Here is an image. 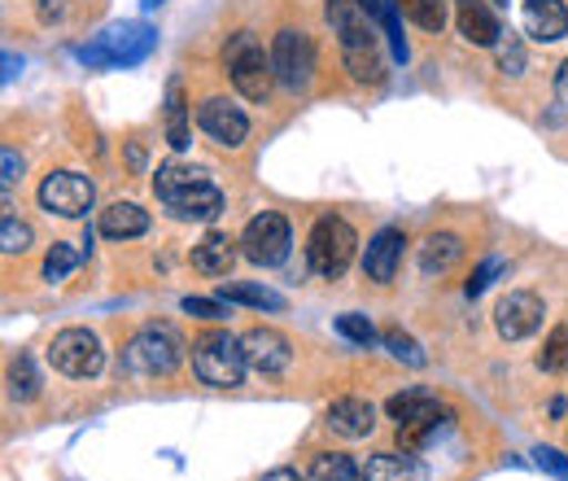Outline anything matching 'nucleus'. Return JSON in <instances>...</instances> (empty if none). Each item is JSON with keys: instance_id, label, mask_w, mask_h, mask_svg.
Returning <instances> with one entry per match:
<instances>
[{"instance_id": "1", "label": "nucleus", "mask_w": 568, "mask_h": 481, "mask_svg": "<svg viewBox=\"0 0 568 481\" xmlns=\"http://www.w3.org/2000/svg\"><path fill=\"white\" fill-rule=\"evenodd\" d=\"M328 13V27L342 44V58H346V70L355 74L358 83H381L385 79V67H381V44H376V18L367 13L363 0H328L324 4Z\"/></svg>"}, {"instance_id": "2", "label": "nucleus", "mask_w": 568, "mask_h": 481, "mask_svg": "<svg viewBox=\"0 0 568 481\" xmlns=\"http://www.w3.org/2000/svg\"><path fill=\"white\" fill-rule=\"evenodd\" d=\"M153 193H158V202L171 210L175 219L211 223V219H219V210H223L219 184H214L206 171L184 167V162H166V167H158V176H153Z\"/></svg>"}, {"instance_id": "3", "label": "nucleus", "mask_w": 568, "mask_h": 481, "mask_svg": "<svg viewBox=\"0 0 568 481\" xmlns=\"http://www.w3.org/2000/svg\"><path fill=\"white\" fill-rule=\"evenodd\" d=\"M153 49H158V31L153 27H144V22H114L92 44L79 49V62L83 67H141Z\"/></svg>"}, {"instance_id": "4", "label": "nucleus", "mask_w": 568, "mask_h": 481, "mask_svg": "<svg viewBox=\"0 0 568 481\" xmlns=\"http://www.w3.org/2000/svg\"><path fill=\"white\" fill-rule=\"evenodd\" d=\"M355 245H358L355 228L342 214H320L315 228H311V237H306V263H311L315 275L337 280V275H346V268L355 263Z\"/></svg>"}, {"instance_id": "5", "label": "nucleus", "mask_w": 568, "mask_h": 481, "mask_svg": "<svg viewBox=\"0 0 568 481\" xmlns=\"http://www.w3.org/2000/svg\"><path fill=\"white\" fill-rule=\"evenodd\" d=\"M385 415L398 424V442H403L407 451L425 447L428 438H437V433L450 424V412H446L428 390H403V394H394V399L385 403Z\"/></svg>"}, {"instance_id": "6", "label": "nucleus", "mask_w": 568, "mask_h": 481, "mask_svg": "<svg viewBox=\"0 0 568 481\" xmlns=\"http://www.w3.org/2000/svg\"><path fill=\"white\" fill-rule=\"evenodd\" d=\"M245 368H250V363H245L241 338H232V333H223V329L193 342V372H197V381L211 385V390H236L241 377H245Z\"/></svg>"}, {"instance_id": "7", "label": "nucleus", "mask_w": 568, "mask_h": 481, "mask_svg": "<svg viewBox=\"0 0 568 481\" xmlns=\"http://www.w3.org/2000/svg\"><path fill=\"white\" fill-rule=\"evenodd\" d=\"M223 62H227V74H232V88L245 101H267L272 97V83H276L272 53H263V44L250 31L232 36V44L223 49Z\"/></svg>"}, {"instance_id": "8", "label": "nucleus", "mask_w": 568, "mask_h": 481, "mask_svg": "<svg viewBox=\"0 0 568 481\" xmlns=\"http://www.w3.org/2000/svg\"><path fill=\"white\" fill-rule=\"evenodd\" d=\"M184 359V342L171 324H144L132 342L123 345V368L136 377H171Z\"/></svg>"}, {"instance_id": "9", "label": "nucleus", "mask_w": 568, "mask_h": 481, "mask_svg": "<svg viewBox=\"0 0 568 481\" xmlns=\"http://www.w3.org/2000/svg\"><path fill=\"white\" fill-rule=\"evenodd\" d=\"M288 245H293V232H288V219L276 210H263L245 223L241 232V254L254 263V268H281L288 259Z\"/></svg>"}, {"instance_id": "10", "label": "nucleus", "mask_w": 568, "mask_h": 481, "mask_svg": "<svg viewBox=\"0 0 568 481\" xmlns=\"http://www.w3.org/2000/svg\"><path fill=\"white\" fill-rule=\"evenodd\" d=\"M49 363L62 377L88 381V377H97L105 368V350H101V338L92 329H62L49 345Z\"/></svg>"}, {"instance_id": "11", "label": "nucleus", "mask_w": 568, "mask_h": 481, "mask_svg": "<svg viewBox=\"0 0 568 481\" xmlns=\"http://www.w3.org/2000/svg\"><path fill=\"white\" fill-rule=\"evenodd\" d=\"M272 70H276V83H284V88H293V92L306 88L311 74H315V44H311V36L293 31V27L276 31V40H272Z\"/></svg>"}, {"instance_id": "12", "label": "nucleus", "mask_w": 568, "mask_h": 481, "mask_svg": "<svg viewBox=\"0 0 568 481\" xmlns=\"http://www.w3.org/2000/svg\"><path fill=\"white\" fill-rule=\"evenodd\" d=\"M92 202H97V189H92V180L79 176V171H53V176H44V184H40V207L49 210V214L79 219V214L92 210Z\"/></svg>"}, {"instance_id": "13", "label": "nucleus", "mask_w": 568, "mask_h": 481, "mask_svg": "<svg viewBox=\"0 0 568 481\" xmlns=\"http://www.w3.org/2000/svg\"><path fill=\"white\" fill-rule=\"evenodd\" d=\"M495 329L503 342H525L542 329V298L529 293V289H516L507 293L495 307Z\"/></svg>"}, {"instance_id": "14", "label": "nucleus", "mask_w": 568, "mask_h": 481, "mask_svg": "<svg viewBox=\"0 0 568 481\" xmlns=\"http://www.w3.org/2000/svg\"><path fill=\"white\" fill-rule=\"evenodd\" d=\"M197 128H202L214 144H223V149H241L245 137H250V119H245V110L232 106L227 97H211V101L197 106Z\"/></svg>"}, {"instance_id": "15", "label": "nucleus", "mask_w": 568, "mask_h": 481, "mask_svg": "<svg viewBox=\"0 0 568 481\" xmlns=\"http://www.w3.org/2000/svg\"><path fill=\"white\" fill-rule=\"evenodd\" d=\"M403 250H407V237H403V228H381L372 241H367V250H363V275L372 280V284H389L398 268H403Z\"/></svg>"}, {"instance_id": "16", "label": "nucleus", "mask_w": 568, "mask_h": 481, "mask_svg": "<svg viewBox=\"0 0 568 481\" xmlns=\"http://www.w3.org/2000/svg\"><path fill=\"white\" fill-rule=\"evenodd\" d=\"M241 350H245V363L254 372H263V377H276V372H284L293 363V345L276 329H250L241 338Z\"/></svg>"}, {"instance_id": "17", "label": "nucleus", "mask_w": 568, "mask_h": 481, "mask_svg": "<svg viewBox=\"0 0 568 481\" xmlns=\"http://www.w3.org/2000/svg\"><path fill=\"white\" fill-rule=\"evenodd\" d=\"M520 22H525V36H534V40H542V44H556V40L568 36L565 0H525Z\"/></svg>"}, {"instance_id": "18", "label": "nucleus", "mask_w": 568, "mask_h": 481, "mask_svg": "<svg viewBox=\"0 0 568 481\" xmlns=\"http://www.w3.org/2000/svg\"><path fill=\"white\" fill-rule=\"evenodd\" d=\"M455 22H459V36L468 44H477V49H495L498 40H503V27H498L495 9L486 0H459Z\"/></svg>"}, {"instance_id": "19", "label": "nucleus", "mask_w": 568, "mask_h": 481, "mask_svg": "<svg viewBox=\"0 0 568 481\" xmlns=\"http://www.w3.org/2000/svg\"><path fill=\"white\" fill-rule=\"evenodd\" d=\"M328 429L342 433V438H367V433L376 429V408H372L367 399L346 394V399H337V403L328 408Z\"/></svg>"}, {"instance_id": "20", "label": "nucleus", "mask_w": 568, "mask_h": 481, "mask_svg": "<svg viewBox=\"0 0 568 481\" xmlns=\"http://www.w3.org/2000/svg\"><path fill=\"white\" fill-rule=\"evenodd\" d=\"M236 245L227 232H206L197 245H193V272L202 275H227L232 263H236Z\"/></svg>"}, {"instance_id": "21", "label": "nucleus", "mask_w": 568, "mask_h": 481, "mask_svg": "<svg viewBox=\"0 0 568 481\" xmlns=\"http://www.w3.org/2000/svg\"><path fill=\"white\" fill-rule=\"evenodd\" d=\"M101 237L110 241H136L149 232V210H141L136 202H114V207L101 210Z\"/></svg>"}, {"instance_id": "22", "label": "nucleus", "mask_w": 568, "mask_h": 481, "mask_svg": "<svg viewBox=\"0 0 568 481\" xmlns=\"http://www.w3.org/2000/svg\"><path fill=\"white\" fill-rule=\"evenodd\" d=\"M363 481H428V469L416 455H398V451H381L363 464Z\"/></svg>"}, {"instance_id": "23", "label": "nucleus", "mask_w": 568, "mask_h": 481, "mask_svg": "<svg viewBox=\"0 0 568 481\" xmlns=\"http://www.w3.org/2000/svg\"><path fill=\"white\" fill-rule=\"evenodd\" d=\"M459 259H464V241L455 232H437V237H428L425 245H420V272L425 275L450 272Z\"/></svg>"}, {"instance_id": "24", "label": "nucleus", "mask_w": 568, "mask_h": 481, "mask_svg": "<svg viewBox=\"0 0 568 481\" xmlns=\"http://www.w3.org/2000/svg\"><path fill=\"white\" fill-rule=\"evenodd\" d=\"M166 140L171 149H189V106H184V83H166Z\"/></svg>"}, {"instance_id": "25", "label": "nucleus", "mask_w": 568, "mask_h": 481, "mask_svg": "<svg viewBox=\"0 0 568 481\" xmlns=\"http://www.w3.org/2000/svg\"><path fill=\"white\" fill-rule=\"evenodd\" d=\"M223 302H241V307H258V311H284V298L263 289V284H223L219 289Z\"/></svg>"}, {"instance_id": "26", "label": "nucleus", "mask_w": 568, "mask_h": 481, "mask_svg": "<svg viewBox=\"0 0 568 481\" xmlns=\"http://www.w3.org/2000/svg\"><path fill=\"white\" fill-rule=\"evenodd\" d=\"M306 481H363V469H358L351 455L328 451V455H320V460L311 464V478Z\"/></svg>"}, {"instance_id": "27", "label": "nucleus", "mask_w": 568, "mask_h": 481, "mask_svg": "<svg viewBox=\"0 0 568 481\" xmlns=\"http://www.w3.org/2000/svg\"><path fill=\"white\" fill-rule=\"evenodd\" d=\"M9 394H13L18 403H31V399L40 394V372H36V363H31L27 354H18V359L9 363Z\"/></svg>"}, {"instance_id": "28", "label": "nucleus", "mask_w": 568, "mask_h": 481, "mask_svg": "<svg viewBox=\"0 0 568 481\" xmlns=\"http://www.w3.org/2000/svg\"><path fill=\"white\" fill-rule=\"evenodd\" d=\"M416 27H425V31H442L446 27V0H394Z\"/></svg>"}, {"instance_id": "29", "label": "nucleus", "mask_w": 568, "mask_h": 481, "mask_svg": "<svg viewBox=\"0 0 568 481\" xmlns=\"http://www.w3.org/2000/svg\"><path fill=\"white\" fill-rule=\"evenodd\" d=\"M538 368L542 372H568V324L551 329V338L538 350Z\"/></svg>"}, {"instance_id": "30", "label": "nucleus", "mask_w": 568, "mask_h": 481, "mask_svg": "<svg viewBox=\"0 0 568 481\" xmlns=\"http://www.w3.org/2000/svg\"><path fill=\"white\" fill-rule=\"evenodd\" d=\"M385 350L394 354V359H403L407 368H425L428 359H425V350H420V342L412 338V333H403V329H385Z\"/></svg>"}, {"instance_id": "31", "label": "nucleus", "mask_w": 568, "mask_h": 481, "mask_svg": "<svg viewBox=\"0 0 568 481\" xmlns=\"http://www.w3.org/2000/svg\"><path fill=\"white\" fill-rule=\"evenodd\" d=\"M27 245H31V228H27L22 219L4 214V219H0V250H4V254H22Z\"/></svg>"}, {"instance_id": "32", "label": "nucleus", "mask_w": 568, "mask_h": 481, "mask_svg": "<svg viewBox=\"0 0 568 481\" xmlns=\"http://www.w3.org/2000/svg\"><path fill=\"white\" fill-rule=\"evenodd\" d=\"M79 250H71V245H53L49 250V259H44V280H67V275L79 268Z\"/></svg>"}, {"instance_id": "33", "label": "nucleus", "mask_w": 568, "mask_h": 481, "mask_svg": "<svg viewBox=\"0 0 568 481\" xmlns=\"http://www.w3.org/2000/svg\"><path fill=\"white\" fill-rule=\"evenodd\" d=\"M337 333L346 338V342H355V345H372L376 342V329H372V320L367 315H337Z\"/></svg>"}, {"instance_id": "34", "label": "nucleus", "mask_w": 568, "mask_h": 481, "mask_svg": "<svg viewBox=\"0 0 568 481\" xmlns=\"http://www.w3.org/2000/svg\"><path fill=\"white\" fill-rule=\"evenodd\" d=\"M398 18H403V9H398V4H389V9H385V18H381V27H385V36H389V49H394V58H398V62H407L412 53H407V40H403V22H398Z\"/></svg>"}, {"instance_id": "35", "label": "nucleus", "mask_w": 568, "mask_h": 481, "mask_svg": "<svg viewBox=\"0 0 568 481\" xmlns=\"http://www.w3.org/2000/svg\"><path fill=\"white\" fill-rule=\"evenodd\" d=\"M495 49H498V70H503V74H520V70H525V49H520L516 36L498 40Z\"/></svg>"}, {"instance_id": "36", "label": "nucleus", "mask_w": 568, "mask_h": 481, "mask_svg": "<svg viewBox=\"0 0 568 481\" xmlns=\"http://www.w3.org/2000/svg\"><path fill=\"white\" fill-rule=\"evenodd\" d=\"M498 272H503V259H486V263H481V268L473 272V280L464 284V289H468V298H481V293H486V289L495 284Z\"/></svg>"}, {"instance_id": "37", "label": "nucleus", "mask_w": 568, "mask_h": 481, "mask_svg": "<svg viewBox=\"0 0 568 481\" xmlns=\"http://www.w3.org/2000/svg\"><path fill=\"white\" fill-rule=\"evenodd\" d=\"M534 464L547 469L551 478H568V460L560 451H551V447H538V451H534Z\"/></svg>"}, {"instance_id": "38", "label": "nucleus", "mask_w": 568, "mask_h": 481, "mask_svg": "<svg viewBox=\"0 0 568 481\" xmlns=\"http://www.w3.org/2000/svg\"><path fill=\"white\" fill-rule=\"evenodd\" d=\"M184 311L197 320H219L223 315V298H184Z\"/></svg>"}, {"instance_id": "39", "label": "nucleus", "mask_w": 568, "mask_h": 481, "mask_svg": "<svg viewBox=\"0 0 568 481\" xmlns=\"http://www.w3.org/2000/svg\"><path fill=\"white\" fill-rule=\"evenodd\" d=\"M18 171H22V162H18V153H13V149H4V193L13 189V180H18Z\"/></svg>"}, {"instance_id": "40", "label": "nucleus", "mask_w": 568, "mask_h": 481, "mask_svg": "<svg viewBox=\"0 0 568 481\" xmlns=\"http://www.w3.org/2000/svg\"><path fill=\"white\" fill-rule=\"evenodd\" d=\"M67 13V0H40V22H58Z\"/></svg>"}, {"instance_id": "41", "label": "nucleus", "mask_w": 568, "mask_h": 481, "mask_svg": "<svg viewBox=\"0 0 568 481\" xmlns=\"http://www.w3.org/2000/svg\"><path fill=\"white\" fill-rule=\"evenodd\" d=\"M556 101L568 110V62L560 70H556Z\"/></svg>"}, {"instance_id": "42", "label": "nucleus", "mask_w": 568, "mask_h": 481, "mask_svg": "<svg viewBox=\"0 0 568 481\" xmlns=\"http://www.w3.org/2000/svg\"><path fill=\"white\" fill-rule=\"evenodd\" d=\"M263 481H306V478H297L293 469H272V473H267Z\"/></svg>"}, {"instance_id": "43", "label": "nucleus", "mask_w": 568, "mask_h": 481, "mask_svg": "<svg viewBox=\"0 0 568 481\" xmlns=\"http://www.w3.org/2000/svg\"><path fill=\"white\" fill-rule=\"evenodd\" d=\"M144 9H158V4H162V0H141Z\"/></svg>"}, {"instance_id": "44", "label": "nucleus", "mask_w": 568, "mask_h": 481, "mask_svg": "<svg viewBox=\"0 0 568 481\" xmlns=\"http://www.w3.org/2000/svg\"><path fill=\"white\" fill-rule=\"evenodd\" d=\"M495 4H507V0H495Z\"/></svg>"}]
</instances>
